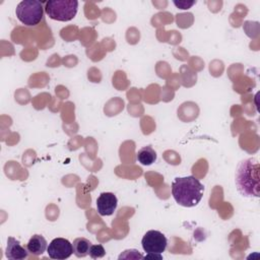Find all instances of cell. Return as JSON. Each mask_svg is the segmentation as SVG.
<instances>
[{
    "label": "cell",
    "mask_w": 260,
    "mask_h": 260,
    "mask_svg": "<svg viewBox=\"0 0 260 260\" xmlns=\"http://www.w3.org/2000/svg\"><path fill=\"white\" fill-rule=\"evenodd\" d=\"M91 242L85 238H77L73 241L72 246H73V253L76 257L78 258H83L88 255L90 247H91Z\"/></svg>",
    "instance_id": "cell-11"
},
{
    "label": "cell",
    "mask_w": 260,
    "mask_h": 260,
    "mask_svg": "<svg viewBox=\"0 0 260 260\" xmlns=\"http://www.w3.org/2000/svg\"><path fill=\"white\" fill-rule=\"evenodd\" d=\"M47 252L52 259L64 260L73 254V246L67 239L56 238L50 242Z\"/></svg>",
    "instance_id": "cell-6"
},
{
    "label": "cell",
    "mask_w": 260,
    "mask_h": 260,
    "mask_svg": "<svg viewBox=\"0 0 260 260\" xmlns=\"http://www.w3.org/2000/svg\"><path fill=\"white\" fill-rule=\"evenodd\" d=\"M136 158H137L138 162H140L141 165L150 166L156 160L157 155H156L155 150L150 145H146L137 151Z\"/></svg>",
    "instance_id": "cell-10"
},
{
    "label": "cell",
    "mask_w": 260,
    "mask_h": 260,
    "mask_svg": "<svg viewBox=\"0 0 260 260\" xmlns=\"http://www.w3.org/2000/svg\"><path fill=\"white\" fill-rule=\"evenodd\" d=\"M259 161L255 157L242 159L235 172V184L238 192L246 198H258L260 194Z\"/></svg>",
    "instance_id": "cell-1"
},
{
    "label": "cell",
    "mask_w": 260,
    "mask_h": 260,
    "mask_svg": "<svg viewBox=\"0 0 260 260\" xmlns=\"http://www.w3.org/2000/svg\"><path fill=\"white\" fill-rule=\"evenodd\" d=\"M204 186L193 176L177 177L172 182V195L175 201L184 207H194L201 201Z\"/></svg>",
    "instance_id": "cell-2"
},
{
    "label": "cell",
    "mask_w": 260,
    "mask_h": 260,
    "mask_svg": "<svg viewBox=\"0 0 260 260\" xmlns=\"http://www.w3.org/2000/svg\"><path fill=\"white\" fill-rule=\"evenodd\" d=\"M141 245L146 253H159L161 254L167 249L168 240L166 236L156 230L146 232L141 240Z\"/></svg>",
    "instance_id": "cell-5"
},
{
    "label": "cell",
    "mask_w": 260,
    "mask_h": 260,
    "mask_svg": "<svg viewBox=\"0 0 260 260\" xmlns=\"http://www.w3.org/2000/svg\"><path fill=\"white\" fill-rule=\"evenodd\" d=\"M118 205V199L112 192H103L96 199V210L102 216H109L114 213Z\"/></svg>",
    "instance_id": "cell-7"
},
{
    "label": "cell",
    "mask_w": 260,
    "mask_h": 260,
    "mask_svg": "<svg viewBox=\"0 0 260 260\" xmlns=\"http://www.w3.org/2000/svg\"><path fill=\"white\" fill-rule=\"evenodd\" d=\"M78 10L76 0H52L46 2L45 11L47 15L57 21H69L73 19Z\"/></svg>",
    "instance_id": "cell-3"
},
{
    "label": "cell",
    "mask_w": 260,
    "mask_h": 260,
    "mask_svg": "<svg viewBox=\"0 0 260 260\" xmlns=\"http://www.w3.org/2000/svg\"><path fill=\"white\" fill-rule=\"evenodd\" d=\"M48 248V243L42 235H34L26 244V249L28 253L39 256L42 255Z\"/></svg>",
    "instance_id": "cell-9"
},
{
    "label": "cell",
    "mask_w": 260,
    "mask_h": 260,
    "mask_svg": "<svg viewBox=\"0 0 260 260\" xmlns=\"http://www.w3.org/2000/svg\"><path fill=\"white\" fill-rule=\"evenodd\" d=\"M88 255H89L91 258H93V259H95V258H102V257H104V256L106 255V251H105L104 247H103L102 245H100V244H98V245H91Z\"/></svg>",
    "instance_id": "cell-12"
},
{
    "label": "cell",
    "mask_w": 260,
    "mask_h": 260,
    "mask_svg": "<svg viewBox=\"0 0 260 260\" xmlns=\"http://www.w3.org/2000/svg\"><path fill=\"white\" fill-rule=\"evenodd\" d=\"M5 256L11 260H22L27 258L28 251L22 247L20 242L13 237H8L7 245L5 249Z\"/></svg>",
    "instance_id": "cell-8"
},
{
    "label": "cell",
    "mask_w": 260,
    "mask_h": 260,
    "mask_svg": "<svg viewBox=\"0 0 260 260\" xmlns=\"http://www.w3.org/2000/svg\"><path fill=\"white\" fill-rule=\"evenodd\" d=\"M144 259H162V255L159 253H146L145 256H143Z\"/></svg>",
    "instance_id": "cell-14"
},
{
    "label": "cell",
    "mask_w": 260,
    "mask_h": 260,
    "mask_svg": "<svg viewBox=\"0 0 260 260\" xmlns=\"http://www.w3.org/2000/svg\"><path fill=\"white\" fill-rule=\"evenodd\" d=\"M196 3V1H174V4L180 8V9H189L191 6H193Z\"/></svg>",
    "instance_id": "cell-13"
},
{
    "label": "cell",
    "mask_w": 260,
    "mask_h": 260,
    "mask_svg": "<svg viewBox=\"0 0 260 260\" xmlns=\"http://www.w3.org/2000/svg\"><path fill=\"white\" fill-rule=\"evenodd\" d=\"M15 15L22 24L34 26L39 24L43 19L44 8L40 1L23 0L17 4Z\"/></svg>",
    "instance_id": "cell-4"
}]
</instances>
